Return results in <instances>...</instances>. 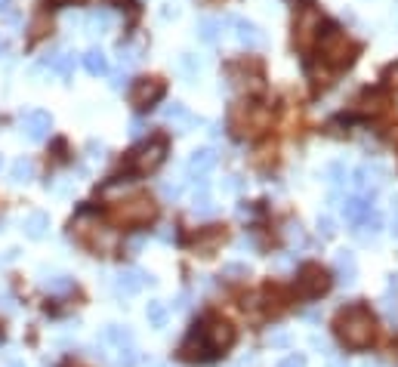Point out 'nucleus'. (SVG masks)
<instances>
[{"mask_svg":"<svg viewBox=\"0 0 398 367\" xmlns=\"http://www.w3.org/2000/svg\"><path fill=\"white\" fill-rule=\"evenodd\" d=\"M333 331L346 349H368L373 340V315L364 306H349L337 315Z\"/></svg>","mask_w":398,"mask_h":367,"instance_id":"1","label":"nucleus"},{"mask_svg":"<svg viewBox=\"0 0 398 367\" xmlns=\"http://www.w3.org/2000/svg\"><path fill=\"white\" fill-rule=\"evenodd\" d=\"M72 232L77 235V241L81 244H87L93 253H112L114 247H118V238H114L112 229H105L99 220H93L90 213L77 216V220L72 222Z\"/></svg>","mask_w":398,"mask_h":367,"instance_id":"2","label":"nucleus"},{"mask_svg":"<svg viewBox=\"0 0 398 367\" xmlns=\"http://www.w3.org/2000/svg\"><path fill=\"white\" fill-rule=\"evenodd\" d=\"M355 56V46L352 41H349L343 31L337 28H331L327 34L321 37V59L327 62V65H333V68H346L349 62H352Z\"/></svg>","mask_w":398,"mask_h":367,"instance_id":"3","label":"nucleus"},{"mask_svg":"<svg viewBox=\"0 0 398 367\" xmlns=\"http://www.w3.org/2000/svg\"><path fill=\"white\" fill-rule=\"evenodd\" d=\"M154 204L152 198H145V194H133V198L121 201L118 207H114V220L121 225H148V220H154Z\"/></svg>","mask_w":398,"mask_h":367,"instance_id":"4","label":"nucleus"},{"mask_svg":"<svg viewBox=\"0 0 398 367\" xmlns=\"http://www.w3.org/2000/svg\"><path fill=\"white\" fill-rule=\"evenodd\" d=\"M201 337H204L210 352L223 355V352H229V349L235 346V327H232L229 321H223V318H207L204 327H201Z\"/></svg>","mask_w":398,"mask_h":367,"instance_id":"5","label":"nucleus"},{"mask_svg":"<svg viewBox=\"0 0 398 367\" xmlns=\"http://www.w3.org/2000/svg\"><path fill=\"white\" fill-rule=\"evenodd\" d=\"M327 287H331V275H327V269H321L318 262L303 265L300 275H296V291H300L303 296H309V300L321 296Z\"/></svg>","mask_w":398,"mask_h":367,"instance_id":"6","label":"nucleus"},{"mask_svg":"<svg viewBox=\"0 0 398 367\" xmlns=\"http://www.w3.org/2000/svg\"><path fill=\"white\" fill-rule=\"evenodd\" d=\"M164 158H167V142H164V139H148L145 145H139L136 152L130 154V167L136 170V173H152Z\"/></svg>","mask_w":398,"mask_h":367,"instance_id":"7","label":"nucleus"},{"mask_svg":"<svg viewBox=\"0 0 398 367\" xmlns=\"http://www.w3.org/2000/svg\"><path fill=\"white\" fill-rule=\"evenodd\" d=\"M386 182V167L383 164H361V167L352 173V185L361 198H373V192Z\"/></svg>","mask_w":398,"mask_h":367,"instance_id":"8","label":"nucleus"},{"mask_svg":"<svg viewBox=\"0 0 398 367\" xmlns=\"http://www.w3.org/2000/svg\"><path fill=\"white\" fill-rule=\"evenodd\" d=\"M318 31H321V15L315 10H303L296 15V25H293V44L300 46V50H312V44H315Z\"/></svg>","mask_w":398,"mask_h":367,"instance_id":"9","label":"nucleus"},{"mask_svg":"<svg viewBox=\"0 0 398 367\" xmlns=\"http://www.w3.org/2000/svg\"><path fill=\"white\" fill-rule=\"evenodd\" d=\"M161 96H164V81H158V77H142L130 90V102L136 108H152Z\"/></svg>","mask_w":398,"mask_h":367,"instance_id":"10","label":"nucleus"},{"mask_svg":"<svg viewBox=\"0 0 398 367\" xmlns=\"http://www.w3.org/2000/svg\"><path fill=\"white\" fill-rule=\"evenodd\" d=\"M225 25H232L235 28V41L241 46H247V50H260V46L265 44V37H263V31L253 25V22H247V19H238V15H225Z\"/></svg>","mask_w":398,"mask_h":367,"instance_id":"11","label":"nucleus"},{"mask_svg":"<svg viewBox=\"0 0 398 367\" xmlns=\"http://www.w3.org/2000/svg\"><path fill=\"white\" fill-rule=\"evenodd\" d=\"M145 284H154V278L148 275V272L136 269V265H130V269H121L118 275H114V287H118V293H124V296L139 293Z\"/></svg>","mask_w":398,"mask_h":367,"instance_id":"12","label":"nucleus"},{"mask_svg":"<svg viewBox=\"0 0 398 367\" xmlns=\"http://www.w3.org/2000/svg\"><path fill=\"white\" fill-rule=\"evenodd\" d=\"M53 130V118L46 112H28L22 114V133L31 139V142H44Z\"/></svg>","mask_w":398,"mask_h":367,"instance_id":"13","label":"nucleus"},{"mask_svg":"<svg viewBox=\"0 0 398 367\" xmlns=\"http://www.w3.org/2000/svg\"><path fill=\"white\" fill-rule=\"evenodd\" d=\"M213 167H216V152L213 148H194V152L189 154V164H185V170H189L192 179H204Z\"/></svg>","mask_w":398,"mask_h":367,"instance_id":"14","label":"nucleus"},{"mask_svg":"<svg viewBox=\"0 0 398 367\" xmlns=\"http://www.w3.org/2000/svg\"><path fill=\"white\" fill-rule=\"evenodd\" d=\"M232 121H235V127H244L241 133H260V130H265V124H269V114L256 105H247V108H238Z\"/></svg>","mask_w":398,"mask_h":367,"instance_id":"15","label":"nucleus"},{"mask_svg":"<svg viewBox=\"0 0 398 367\" xmlns=\"http://www.w3.org/2000/svg\"><path fill=\"white\" fill-rule=\"evenodd\" d=\"M179 352H183L185 361H210V358H213V352L207 349V342H204V337H201L198 331L189 333V340L179 346Z\"/></svg>","mask_w":398,"mask_h":367,"instance_id":"16","label":"nucleus"},{"mask_svg":"<svg viewBox=\"0 0 398 367\" xmlns=\"http://www.w3.org/2000/svg\"><path fill=\"white\" fill-rule=\"evenodd\" d=\"M164 121L173 124V127H176V130H183V133H185V130H192V127H198V124H201L183 102H173V105L164 108Z\"/></svg>","mask_w":398,"mask_h":367,"instance_id":"17","label":"nucleus"},{"mask_svg":"<svg viewBox=\"0 0 398 367\" xmlns=\"http://www.w3.org/2000/svg\"><path fill=\"white\" fill-rule=\"evenodd\" d=\"M380 232H383V216L373 213V210H371V213L364 216V220L352 229V235L361 241V244H371V241H377V238H380Z\"/></svg>","mask_w":398,"mask_h":367,"instance_id":"18","label":"nucleus"},{"mask_svg":"<svg viewBox=\"0 0 398 367\" xmlns=\"http://www.w3.org/2000/svg\"><path fill=\"white\" fill-rule=\"evenodd\" d=\"M371 213V198H361V194H352V198L343 201V216H346V222L358 225L364 220V216Z\"/></svg>","mask_w":398,"mask_h":367,"instance_id":"19","label":"nucleus"},{"mask_svg":"<svg viewBox=\"0 0 398 367\" xmlns=\"http://www.w3.org/2000/svg\"><path fill=\"white\" fill-rule=\"evenodd\" d=\"M44 65H50L56 74L68 77V74L74 72V53H68V50H53V53H46Z\"/></svg>","mask_w":398,"mask_h":367,"instance_id":"20","label":"nucleus"},{"mask_svg":"<svg viewBox=\"0 0 398 367\" xmlns=\"http://www.w3.org/2000/svg\"><path fill=\"white\" fill-rule=\"evenodd\" d=\"M22 229H25V235H28L31 241H41V238L46 235V229H50V216H46L44 210H34V213L25 216Z\"/></svg>","mask_w":398,"mask_h":367,"instance_id":"21","label":"nucleus"},{"mask_svg":"<svg viewBox=\"0 0 398 367\" xmlns=\"http://www.w3.org/2000/svg\"><path fill=\"white\" fill-rule=\"evenodd\" d=\"M333 265H337V272H340V281H343V284H352L355 275H358V262H355V256L349 253V250H340L337 260H333Z\"/></svg>","mask_w":398,"mask_h":367,"instance_id":"22","label":"nucleus"},{"mask_svg":"<svg viewBox=\"0 0 398 367\" xmlns=\"http://www.w3.org/2000/svg\"><path fill=\"white\" fill-rule=\"evenodd\" d=\"M220 31H223V22L213 19V15H204V19L198 22V41L213 46L216 41H220Z\"/></svg>","mask_w":398,"mask_h":367,"instance_id":"23","label":"nucleus"},{"mask_svg":"<svg viewBox=\"0 0 398 367\" xmlns=\"http://www.w3.org/2000/svg\"><path fill=\"white\" fill-rule=\"evenodd\" d=\"M84 68H87L90 74H108V56L102 50H96V46H93V50H87L84 53Z\"/></svg>","mask_w":398,"mask_h":367,"instance_id":"24","label":"nucleus"},{"mask_svg":"<svg viewBox=\"0 0 398 367\" xmlns=\"http://www.w3.org/2000/svg\"><path fill=\"white\" fill-rule=\"evenodd\" d=\"M84 22H87L90 34H105V31L112 28V13H108V10H90Z\"/></svg>","mask_w":398,"mask_h":367,"instance_id":"25","label":"nucleus"},{"mask_svg":"<svg viewBox=\"0 0 398 367\" xmlns=\"http://www.w3.org/2000/svg\"><path fill=\"white\" fill-rule=\"evenodd\" d=\"M10 176H13V182H31L34 179V161L31 158H19V161H13V167H10Z\"/></svg>","mask_w":398,"mask_h":367,"instance_id":"26","label":"nucleus"},{"mask_svg":"<svg viewBox=\"0 0 398 367\" xmlns=\"http://www.w3.org/2000/svg\"><path fill=\"white\" fill-rule=\"evenodd\" d=\"M105 340H108V342H114V346H118V349H124V346H133V333L127 331V327H118V324L105 327Z\"/></svg>","mask_w":398,"mask_h":367,"instance_id":"27","label":"nucleus"},{"mask_svg":"<svg viewBox=\"0 0 398 367\" xmlns=\"http://www.w3.org/2000/svg\"><path fill=\"white\" fill-rule=\"evenodd\" d=\"M145 318H148V321H152L154 327H164V324H167V306H164V302H158V300L148 302Z\"/></svg>","mask_w":398,"mask_h":367,"instance_id":"28","label":"nucleus"},{"mask_svg":"<svg viewBox=\"0 0 398 367\" xmlns=\"http://www.w3.org/2000/svg\"><path fill=\"white\" fill-rule=\"evenodd\" d=\"M346 176H349V170H346V164H331V167H327V182L333 185V189H337V185H346Z\"/></svg>","mask_w":398,"mask_h":367,"instance_id":"29","label":"nucleus"},{"mask_svg":"<svg viewBox=\"0 0 398 367\" xmlns=\"http://www.w3.org/2000/svg\"><path fill=\"white\" fill-rule=\"evenodd\" d=\"M220 241H223L220 232H213V235H204V238L198 241V253H201V256H213V250L220 247Z\"/></svg>","mask_w":398,"mask_h":367,"instance_id":"30","label":"nucleus"},{"mask_svg":"<svg viewBox=\"0 0 398 367\" xmlns=\"http://www.w3.org/2000/svg\"><path fill=\"white\" fill-rule=\"evenodd\" d=\"M139 59H142V56H139V46H133V44L130 46H121V68H124V72L136 65Z\"/></svg>","mask_w":398,"mask_h":367,"instance_id":"31","label":"nucleus"},{"mask_svg":"<svg viewBox=\"0 0 398 367\" xmlns=\"http://www.w3.org/2000/svg\"><path fill=\"white\" fill-rule=\"evenodd\" d=\"M179 68H183L185 74H198L201 72V59L192 56V53H183V56H179Z\"/></svg>","mask_w":398,"mask_h":367,"instance_id":"32","label":"nucleus"},{"mask_svg":"<svg viewBox=\"0 0 398 367\" xmlns=\"http://www.w3.org/2000/svg\"><path fill=\"white\" fill-rule=\"evenodd\" d=\"M192 213H194V216H201V220H207V216H213V213H216V204H213L210 198H204V201H194Z\"/></svg>","mask_w":398,"mask_h":367,"instance_id":"33","label":"nucleus"},{"mask_svg":"<svg viewBox=\"0 0 398 367\" xmlns=\"http://www.w3.org/2000/svg\"><path fill=\"white\" fill-rule=\"evenodd\" d=\"M318 235H321V238H333V235H337V225H333L331 216H318Z\"/></svg>","mask_w":398,"mask_h":367,"instance_id":"34","label":"nucleus"},{"mask_svg":"<svg viewBox=\"0 0 398 367\" xmlns=\"http://www.w3.org/2000/svg\"><path fill=\"white\" fill-rule=\"evenodd\" d=\"M136 361H139V358H136V349H133V346L118 349V364H121V367H133Z\"/></svg>","mask_w":398,"mask_h":367,"instance_id":"35","label":"nucleus"},{"mask_svg":"<svg viewBox=\"0 0 398 367\" xmlns=\"http://www.w3.org/2000/svg\"><path fill=\"white\" fill-rule=\"evenodd\" d=\"M46 291H56V293H62V291H72V281H68L65 275H56V278L46 281Z\"/></svg>","mask_w":398,"mask_h":367,"instance_id":"36","label":"nucleus"},{"mask_svg":"<svg viewBox=\"0 0 398 367\" xmlns=\"http://www.w3.org/2000/svg\"><path fill=\"white\" fill-rule=\"evenodd\" d=\"M383 105H386V96H383V93H371V96L364 99V112H380Z\"/></svg>","mask_w":398,"mask_h":367,"instance_id":"37","label":"nucleus"},{"mask_svg":"<svg viewBox=\"0 0 398 367\" xmlns=\"http://www.w3.org/2000/svg\"><path fill=\"white\" fill-rule=\"evenodd\" d=\"M223 275H225V278H247V265L229 262V265H223Z\"/></svg>","mask_w":398,"mask_h":367,"instance_id":"38","label":"nucleus"},{"mask_svg":"<svg viewBox=\"0 0 398 367\" xmlns=\"http://www.w3.org/2000/svg\"><path fill=\"white\" fill-rule=\"evenodd\" d=\"M161 194H164L167 201H176L179 194H183V185H179V182H164V185H161Z\"/></svg>","mask_w":398,"mask_h":367,"instance_id":"39","label":"nucleus"},{"mask_svg":"<svg viewBox=\"0 0 398 367\" xmlns=\"http://www.w3.org/2000/svg\"><path fill=\"white\" fill-rule=\"evenodd\" d=\"M278 367H306V358L303 355H287L284 361H278Z\"/></svg>","mask_w":398,"mask_h":367,"instance_id":"40","label":"nucleus"},{"mask_svg":"<svg viewBox=\"0 0 398 367\" xmlns=\"http://www.w3.org/2000/svg\"><path fill=\"white\" fill-rule=\"evenodd\" d=\"M142 133H145V121H142V118H136V121L130 124V136H133V139H139Z\"/></svg>","mask_w":398,"mask_h":367,"instance_id":"41","label":"nucleus"},{"mask_svg":"<svg viewBox=\"0 0 398 367\" xmlns=\"http://www.w3.org/2000/svg\"><path fill=\"white\" fill-rule=\"evenodd\" d=\"M87 152H90V158H99V161H102L105 145H102V142H90V145H87Z\"/></svg>","mask_w":398,"mask_h":367,"instance_id":"42","label":"nucleus"},{"mask_svg":"<svg viewBox=\"0 0 398 367\" xmlns=\"http://www.w3.org/2000/svg\"><path fill=\"white\" fill-rule=\"evenodd\" d=\"M241 189V176H229L225 179V192H238Z\"/></svg>","mask_w":398,"mask_h":367,"instance_id":"43","label":"nucleus"},{"mask_svg":"<svg viewBox=\"0 0 398 367\" xmlns=\"http://www.w3.org/2000/svg\"><path fill=\"white\" fill-rule=\"evenodd\" d=\"M389 232H392V235L398 238V198L392 201V229H389Z\"/></svg>","mask_w":398,"mask_h":367,"instance_id":"44","label":"nucleus"},{"mask_svg":"<svg viewBox=\"0 0 398 367\" xmlns=\"http://www.w3.org/2000/svg\"><path fill=\"white\" fill-rule=\"evenodd\" d=\"M170 229H173V225H161L158 238H161V241H170V238H173V232H170Z\"/></svg>","mask_w":398,"mask_h":367,"instance_id":"45","label":"nucleus"},{"mask_svg":"<svg viewBox=\"0 0 398 367\" xmlns=\"http://www.w3.org/2000/svg\"><path fill=\"white\" fill-rule=\"evenodd\" d=\"M386 77H389V84H392V87H398V65H392L386 72Z\"/></svg>","mask_w":398,"mask_h":367,"instance_id":"46","label":"nucleus"},{"mask_svg":"<svg viewBox=\"0 0 398 367\" xmlns=\"http://www.w3.org/2000/svg\"><path fill=\"white\" fill-rule=\"evenodd\" d=\"M112 84H114V90H121V87H124V84H127V72H121V74H114V81H112Z\"/></svg>","mask_w":398,"mask_h":367,"instance_id":"47","label":"nucleus"},{"mask_svg":"<svg viewBox=\"0 0 398 367\" xmlns=\"http://www.w3.org/2000/svg\"><path fill=\"white\" fill-rule=\"evenodd\" d=\"M142 241H145L142 235H139V238H130V241H127V247L133 250V253H136V250H139V247H142Z\"/></svg>","mask_w":398,"mask_h":367,"instance_id":"48","label":"nucleus"},{"mask_svg":"<svg viewBox=\"0 0 398 367\" xmlns=\"http://www.w3.org/2000/svg\"><path fill=\"white\" fill-rule=\"evenodd\" d=\"M327 367H349V364H346V358H331Z\"/></svg>","mask_w":398,"mask_h":367,"instance_id":"49","label":"nucleus"},{"mask_svg":"<svg viewBox=\"0 0 398 367\" xmlns=\"http://www.w3.org/2000/svg\"><path fill=\"white\" fill-rule=\"evenodd\" d=\"M13 6V0H0V13H6Z\"/></svg>","mask_w":398,"mask_h":367,"instance_id":"50","label":"nucleus"},{"mask_svg":"<svg viewBox=\"0 0 398 367\" xmlns=\"http://www.w3.org/2000/svg\"><path fill=\"white\" fill-rule=\"evenodd\" d=\"M4 53H6V41H0V56H4Z\"/></svg>","mask_w":398,"mask_h":367,"instance_id":"51","label":"nucleus"},{"mask_svg":"<svg viewBox=\"0 0 398 367\" xmlns=\"http://www.w3.org/2000/svg\"><path fill=\"white\" fill-rule=\"evenodd\" d=\"M59 4H72V0H59Z\"/></svg>","mask_w":398,"mask_h":367,"instance_id":"52","label":"nucleus"},{"mask_svg":"<svg viewBox=\"0 0 398 367\" xmlns=\"http://www.w3.org/2000/svg\"><path fill=\"white\" fill-rule=\"evenodd\" d=\"M0 164H4V161H0Z\"/></svg>","mask_w":398,"mask_h":367,"instance_id":"53","label":"nucleus"}]
</instances>
